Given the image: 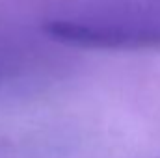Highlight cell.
<instances>
[{"label": "cell", "mask_w": 160, "mask_h": 158, "mask_svg": "<svg viewBox=\"0 0 160 158\" xmlns=\"http://www.w3.org/2000/svg\"><path fill=\"white\" fill-rule=\"evenodd\" d=\"M52 39L82 48H147L160 45V6L134 7L101 19H54L45 24Z\"/></svg>", "instance_id": "cell-1"}]
</instances>
